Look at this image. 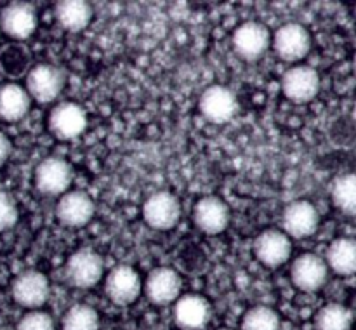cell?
<instances>
[{
  "label": "cell",
  "instance_id": "cell-3",
  "mask_svg": "<svg viewBox=\"0 0 356 330\" xmlns=\"http://www.w3.org/2000/svg\"><path fill=\"white\" fill-rule=\"evenodd\" d=\"M104 274V261L94 249H79L68 257L66 280L75 288H90L99 283Z\"/></svg>",
  "mask_w": 356,
  "mask_h": 330
},
{
  "label": "cell",
  "instance_id": "cell-21",
  "mask_svg": "<svg viewBox=\"0 0 356 330\" xmlns=\"http://www.w3.org/2000/svg\"><path fill=\"white\" fill-rule=\"evenodd\" d=\"M325 263L339 277L356 274V240L350 236L336 238L327 249Z\"/></svg>",
  "mask_w": 356,
  "mask_h": 330
},
{
  "label": "cell",
  "instance_id": "cell-8",
  "mask_svg": "<svg viewBox=\"0 0 356 330\" xmlns=\"http://www.w3.org/2000/svg\"><path fill=\"white\" fill-rule=\"evenodd\" d=\"M320 212L312 201L294 200L284 208L282 231L289 238H309L318 231Z\"/></svg>",
  "mask_w": 356,
  "mask_h": 330
},
{
  "label": "cell",
  "instance_id": "cell-35",
  "mask_svg": "<svg viewBox=\"0 0 356 330\" xmlns=\"http://www.w3.org/2000/svg\"><path fill=\"white\" fill-rule=\"evenodd\" d=\"M108 330H113V329H108Z\"/></svg>",
  "mask_w": 356,
  "mask_h": 330
},
{
  "label": "cell",
  "instance_id": "cell-1",
  "mask_svg": "<svg viewBox=\"0 0 356 330\" xmlns=\"http://www.w3.org/2000/svg\"><path fill=\"white\" fill-rule=\"evenodd\" d=\"M65 72L59 66L47 65V63L33 66L26 73V92L30 94L31 99L42 104L58 99L59 94L65 89Z\"/></svg>",
  "mask_w": 356,
  "mask_h": 330
},
{
  "label": "cell",
  "instance_id": "cell-5",
  "mask_svg": "<svg viewBox=\"0 0 356 330\" xmlns=\"http://www.w3.org/2000/svg\"><path fill=\"white\" fill-rule=\"evenodd\" d=\"M33 181L40 193L49 197L65 195L73 183V167L59 156H49L37 165Z\"/></svg>",
  "mask_w": 356,
  "mask_h": 330
},
{
  "label": "cell",
  "instance_id": "cell-15",
  "mask_svg": "<svg viewBox=\"0 0 356 330\" xmlns=\"http://www.w3.org/2000/svg\"><path fill=\"white\" fill-rule=\"evenodd\" d=\"M96 205L86 191H66L61 195L56 205V217L63 226L68 228H82L94 217Z\"/></svg>",
  "mask_w": 356,
  "mask_h": 330
},
{
  "label": "cell",
  "instance_id": "cell-4",
  "mask_svg": "<svg viewBox=\"0 0 356 330\" xmlns=\"http://www.w3.org/2000/svg\"><path fill=\"white\" fill-rule=\"evenodd\" d=\"M312 33L299 23H287L271 37V45L278 58L285 63L302 61L312 51Z\"/></svg>",
  "mask_w": 356,
  "mask_h": 330
},
{
  "label": "cell",
  "instance_id": "cell-19",
  "mask_svg": "<svg viewBox=\"0 0 356 330\" xmlns=\"http://www.w3.org/2000/svg\"><path fill=\"white\" fill-rule=\"evenodd\" d=\"M193 222L205 235H219L229 224V207L214 195L202 197L193 207Z\"/></svg>",
  "mask_w": 356,
  "mask_h": 330
},
{
  "label": "cell",
  "instance_id": "cell-14",
  "mask_svg": "<svg viewBox=\"0 0 356 330\" xmlns=\"http://www.w3.org/2000/svg\"><path fill=\"white\" fill-rule=\"evenodd\" d=\"M172 316L181 330H204L212 318L211 302L200 294L179 295L174 302Z\"/></svg>",
  "mask_w": 356,
  "mask_h": 330
},
{
  "label": "cell",
  "instance_id": "cell-22",
  "mask_svg": "<svg viewBox=\"0 0 356 330\" xmlns=\"http://www.w3.org/2000/svg\"><path fill=\"white\" fill-rule=\"evenodd\" d=\"M54 16L63 30L82 31L90 24L92 7L83 0H63V2L56 3Z\"/></svg>",
  "mask_w": 356,
  "mask_h": 330
},
{
  "label": "cell",
  "instance_id": "cell-16",
  "mask_svg": "<svg viewBox=\"0 0 356 330\" xmlns=\"http://www.w3.org/2000/svg\"><path fill=\"white\" fill-rule=\"evenodd\" d=\"M183 280L172 267H155L143 283L146 297L155 306H167L176 302L181 295Z\"/></svg>",
  "mask_w": 356,
  "mask_h": 330
},
{
  "label": "cell",
  "instance_id": "cell-12",
  "mask_svg": "<svg viewBox=\"0 0 356 330\" xmlns=\"http://www.w3.org/2000/svg\"><path fill=\"white\" fill-rule=\"evenodd\" d=\"M143 217L145 222L153 229L167 231L179 222L181 204L176 195L169 191L153 193L143 205Z\"/></svg>",
  "mask_w": 356,
  "mask_h": 330
},
{
  "label": "cell",
  "instance_id": "cell-11",
  "mask_svg": "<svg viewBox=\"0 0 356 330\" xmlns=\"http://www.w3.org/2000/svg\"><path fill=\"white\" fill-rule=\"evenodd\" d=\"M329 278V266L318 254L306 252L296 257L291 266V280L302 292H318Z\"/></svg>",
  "mask_w": 356,
  "mask_h": 330
},
{
  "label": "cell",
  "instance_id": "cell-9",
  "mask_svg": "<svg viewBox=\"0 0 356 330\" xmlns=\"http://www.w3.org/2000/svg\"><path fill=\"white\" fill-rule=\"evenodd\" d=\"M104 292L113 304L129 306L141 295L143 280L132 266L118 264L108 273Z\"/></svg>",
  "mask_w": 356,
  "mask_h": 330
},
{
  "label": "cell",
  "instance_id": "cell-2",
  "mask_svg": "<svg viewBox=\"0 0 356 330\" xmlns=\"http://www.w3.org/2000/svg\"><path fill=\"white\" fill-rule=\"evenodd\" d=\"M233 51L240 59L254 63L263 58L271 45V33L266 24L259 21H247L240 24L232 37Z\"/></svg>",
  "mask_w": 356,
  "mask_h": 330
},
{
  "label": "cell",
  "instance_id": "cell-7",
  "mask_svg": "<svg viewBox=\"0 0 356 330\" xmlns=\"http://www.w3.org/2000/svg\"><path fill=\"white\" fill-rule=\"evenodd\" d=\"M200 113L211 124H228L238 113V99L232 89L225 85H211L198 101Z\"/></svg>",
  "mask_w": 356,
  "mask_h": 330
},
{
  "label": "cell",
  "instance_id": "cell-33",
  "mask_svg": "<svg viewBox=\"0 0 356 330\" xmlns=\"http://www.w3.org/2000/svg\"><path fill=\"white\" fill-rule=\"evenodd\" d=\"M219 330H232V329H219Z\"/></svg>",
  "mask_w": 356,
  "mask_h": 330
},
{
  "label": "cell",
  "instance_id": "cell-28",
  "mask_svg": "<svg viewBox=\"0 0 356 330\" xmlns=\"http://www.w3.org/2000/svg\"><path fill=\"white\" fill-rule=\"evenodd\" d=\"M19 219V208L13 195L0 191V231L14 228Z\"/></svg>",
  "mask_w": 356,
  "mask_h": 330
},
{
  "label": "cell",
  "instance_id": "cell-29",
  "mask_svg": "<svg viewBox=\"0 0 356 330\" xmlns=\"http://www.w3.org/2000/svg\"><path fill=\"white\" fill-rule=\"evenodd\" d=\"M16 330H56L54 320L49 313L33 309L17 322Z\"/></svg>",
  "mask_w": 356,
  "mask_h": 330
},
{
  "label": "cell",
  "instance_id": "cell-34",
  "mask_svg": "<svg viewBox=\"0 0 356 330\" xmlns=\"http://www.w3.org/2000/svg\"><path fill=\"white\" fill-rule=\"evenodd\" d=\"M0 35H2V30H0Z\"/></svg>",
  "mask_w": 356,
  "mask_h": 330
},
{
  "label": "cell",
  "instance_id": "cell-24",
  "mask_svg": "<svg viewBox=\"0 0 356 330\" xmlns=\"http://www.w3.org/2000/svg\"><path fill=\"white\" fill-rule=\"evenodd\" d=\"M334 207L343 214L356 215V174H343L337 177L330 188Z\"/></svg>",
  "mask_w": 356,
  "mask_h": 330
},
{
  "label": "cell",
  "instance_id": "cell-32",
  "mask_svg": "<svg viewBox=\"0 0 356 330\" xmlns=\"http://www.w3.org/2000/svg\"><path fill=\"white\" fill-rule=\"evenodd\" d=\"M0 330H10V329H7V327H0Z\"/></svg>",
  "mask_w": 356,
  "mask_h": 330
},
{
  "label": "cell",
  "instance_id": "cell-26",
  "mask_svg": "<svg viewBox=\"0 0 356 330\" xmlns=\"http://www.w3.org/2000/svg\"><path fill=\"white\" fill-rule=\"evenodd\" d=\"M278 313L270 306H254L243 315L242 330H280Z\"/></svg>",
  "mask_w": 356,
  "mask_h": 330
},
{
  "label": "cell",
  "instance_id": "cell-18",
  "mask_svg": "<svg viewBox=\"0 0 356 330\" xmlns=\"http://www.w3.org/2000/svg\"><path fill=\"white\" fill-rule=\"evenodd\" d=\"M38 24L37 10L24 2H13L0 13V30L14 40H26L35 33Z\"/></svg>",
  "mask_w": 356,
  "mask_h": 330
},
{
  "label": "cell",
  "instance_id": "cell-20",
  "mask_svg": "<svg viewBox=\"0 0 356 330\" xmlns=\"http://www.w3.org/2000/svg\"><path fill=\"white\" fill-rule=\"evenodd\" d=\"M31 108V97L19 83L0 85V118L3 122H19Z\"/></svg>",
  "mask_w": 356,
  "mask_h": 330
},
{
  "label": "cell",
  "instance_id": "cell-13",
  "mask_svg": "<svg viewBox=\"0 0 356 330\" xmlns=\"http://www.w3.org/2000/svg\"><path fill=\"white\" fill-rule=\"evenodd\" d=\"M282 90L294 103H309L320 92V75L308 65H296L282 76Z\"/></svg>",
  "mask_w": 356,
  "mask_h": 330
},
{
  "label": "cell",
  "instance_id": "cell-27",
  "mask_svg": "<svg viewBox=\"0 0 356 330\" xmlns=\"http://www.w3.org/2000/svg\"><path fill=\"white\" fill-rule=\"evenodd\" d=\"M28 63V54L21 45H6L0 52V68L7 75H17L24 69Z\"/></svg>",
  "mask_w": 356,
  "mask_h": 330
},
{
  "label": "cell",
  "instance_id": "cell-30",
  "mask_svg": "<svg viewBox=\"0 0 356 330\" xmlns=\"http://www.w3.org/2000/svg\"><path fill=\"white\" fill-rule=\"evenodd\" d=\"M10 151H13V142L0 131V167L7 162V158L10 156Z\"/></svg>",
  "mask_w": 356,
  "mask_h": 330
},
{
  "label": "cell",
  "instance_id": "cell-10",
  "mask_svg": "<svg viewBox=\"0 0 356 330\" xmlns=\"http://www.w3.org/2000/svg\"><path fill=\"white\" fill-rule=\"evenodd\" d=\"M47 125L54 138L61 141H72L86 132L87 113L80 104L66 101L52 108Z\"/></svg>",
  "mask_w": 356,
  "mask_h": 330
},
{
  "label": "cell",
  "instance_id": "cell-23",
  "mask_svg": "<svg viewBox=\"0 0 356 330\" xmlns=\"http://www.w3.org/2000/svg\"><path fill=\"white\" fill-rule=\"evenodd\" d=\"M353 322V311L337 302L325 304L315 316L316 330H351Z\"/></svg>",
  "mask_w": 356,
  "mask_h": 330
},
{
  "label": "cell",
  "instance_id": "cell-6",
  "mask_svg": "<svg viewBox=\"0 0 356 330\" xmlns=\"http://www.w3.org/2000/svg\"><path fill=\"white\" fill-rule=\"evenodd\" d=\"M10 294L16 304L26 309H38L47 302L51 285L47 277L37 270H28L17 274L10 285Z\"/></svg>",
  "mask_w": 356,
  "mask_h": 330
},
{
  "label": "cell",
  "instance_id": "cell-17",
  "mask_svg": "<svg viewBox=\"0 0 356 330\" xmlns=\"http://www.w3.org/2000/svg\"><path fill=\"white\" fill-rule=\"evenodd\" d=\"M254 254L264 266L280 267L291 259L292 240L282 229H264L254 242Z\"/></svg>",
  "mask_w": 356,
  "mask_h": 330
},
{
  "label": "cell",
  "instance_id": "cell-31",
  "mask_svg": "<svg viewBox=\"0 0 356 330\" xmlns=\"http://www.w3.org/2000/svg\"><path fill=\"white\" fill-rule=\"evenodd\" d=\"M353 72H355V75H356V54H355V58H353Z\"/></svg>",
  "mask_w": 356,
  "mask_h": 330
},
{
  "label": "cell",
  "instance_id": "cell-25",
  "mask_svg": "<svg viewBox=\"0 0 356 330\" xmlns=\"http://www.w3.org/2000/svg\"><path fill=\"white\" fill-rule=\"evenodd\" d=\"M63 330H99V315L89 304H73L61 320Z\"/></svg>",
  "mask_w": 356,
  "mask_h": 330
}]
</instances>
